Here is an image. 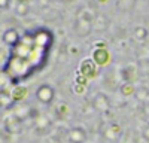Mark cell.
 <instances>
[{"label": "cell", "mask_w": 149, "mask_h": 143, "mask_svg": "<svg viewBox=\"0 0 149 143\" xmlns=\"http://www.w3.org/2000/svg\"><path fill=\"white\" fill-rule=\"evenodd\" d=\"M55 97V91L51 85H48V83H43V85H40L39 88H37L36 91V99L39 100L40 103L43 104H49Z\"/></svg>", "instance_id": "obj_1"}, {"label": "cell", "mask_w": 149, "mask_h": 143, "mask_svg": "<svg viewBox=\"0 0 149 143\" xmlns=\"http://www.w3.org/2000/svg\"><path fill=\"white\" fill-rule=\"evenodd\" d=\"M3 42L9 46H17L18 42H19V34L15 28H8L5 33H3Z\"/></svg>", "instance_id": "obj_2"}, {"label": "cell", "mask_w": 149, "mask_h": 143, "mask_svg": "<svg viewBox=\"0 0 149 143\" xmlns=\"http://www.w3.org/2000/svg\"><path fill=\"white\" fill-rule=\"evenodd\" d=\"M85 139H86L85 130H82V128H73V130H70L69 140H70L72 143H84Z\"/></svg>", "instance_id": "obj_3"}, {"label": "cell", "mask_w": 149, "mask_h": 143, "mask_svg": "<svg viewBox=\"0 0 149 143\" xmlns=\"http://www.w3.org/2000/svg\"><path fill=\"white\" fill-rule=\"evenodd\" d=\"M106 58H107V52L103 51V49L94 52V60H97L98 63H104V61H106Z\"/></svg>", "instance_id": "obj_4"}, {"label": "cell", "mask_w": 149, "mask_h": 143, "mask_svg": "<svg viewBox=\"0 0 149 143\" xmlns=\"http://www.w3.org/2000/svg\"><path fill=\"white\" fill-rule=\"evenodd\" d=\"M136 37H137V39H145L146 37V30L145 28H142V27H139L137 30H136Z\"/></svg>", "instance_id": "obj_5"}, {"label": "cell", "mask_w": 149, "mask_h": 143, "mask_svg": "<svg viewBox=\"0 0 149 143\" xmlns=\"http://www.w3.org/2000/svg\"><path fill=\"white\" fill-rule=\"evenodd\" d=\"M9 6V0H0V9H5Z\"/></svg>", "instance_id": "obj_6"}, {"label": "cell", "mask_w": 149, "mask_h": 143, "mask_svg": "<svg viewBox=\"0 0 149 143\" xmlns=\"http://www.w3.org/2000/svg\"><path fill=\"white\" fill-rule=\"evenodd\" d=\"M143 137L149 140V125H146V127L143 128Z\"/></svg>", "instance_id": "obj_7"}]
</instances>
